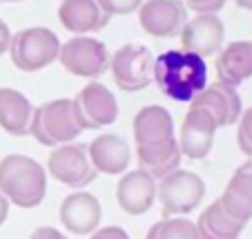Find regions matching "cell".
Returning a JSON list of instances; mask_svg holds the SVG:
<instances>
[{"label":"cell","instance_id":"cell-20","mask_svg":"<svg viewBox=\"0 0 252 239\" xmlns=\"http://www.w3.org/2000/svg\"><path fill=\"white\" fill-rule=\"evenodd\" d=\"M33 105L23 92L14 87H0V128L11 137L29 134Z\"/></svg>","mask_w":252,"mask_h":239},{"label":"cell","instance_id":"cell-9","mask_svg":"<svg viewBox=\"0 0 252 239\" xmlns=\"http://www.w3.org/2000/svg\"><path fill=\"white\" fill-rule=\"evenodd\" d=\"M188 20L190 16L183 0H143L138 7V23L154 38L181 36Z\"/></svg>","mask_w":252,"mask_h":239},{"label":"cell","instance_id":"cell-7","mask_svg":"<svg viewBox=\"0 0 252 239\" xmlns=\"http://www.w3.org/2000/svg\"><path fill=\"white\" fill-rule=\"evenodd\" d=\"M47 172L71 190H83L98 177L85 143H65L54 148L47 159Z\"/></svg>","mask_w":252,"mask_h":239},{"label":"cell","instance_id":"cell-22","mask_svg":"<svg viewBox=\"0 0 252 239\" xmlns=\"http://www.w3.org/2000/svg\"><path fill=\"white\" fill-rule=\"evenodd\" d=\"M181 150L176 139L167 141L152 148H136V161L143 172H148L154 181H161L163 177L172 174L181 168Z\"/></svg>","mask_w":252,"mask_h":239},{"label":"cell","instance_id":"cell-13","mask_svg":"<svg viewBox=\"0 0 252 239\" xmlns=\"http://www.w3.org/2000/svg\"><path fill=\"white\" fill-rule=\"evenodd\" d=\"M190 107H201V110H205L214 119L217 128L234 125L243 112L241 96H239L237 87H230L219 81L208 85L201 94H196L194 99H192Z\"/></svg>","mask_w":252,"mask_h":239},{"label":"cell","instance_id":"cell-29","mask_svg":"<svg viewBox=\"0 0 252 239\" xmlns=\"http://www.w3.org/2000/svg\"><path fill=\"white\" fill-rule=\"evenodd\" d=\"M29 239H69V237H65L61 230L52 228V226H38V228L29 235Z\"/></svg>","mask_w":252,"mask_h":239},{"label":"cell","instance_id":"cell-19","mask_svg":"<svg viewBox=\"0 0 252 239\" xmlns=\"http://www.w3.org/2000/svg\"><path fill=\"white\" fill-rule=\"evenodd\" d=\"M217 76L219 83L239 87L252 76V40H234L221 47L217 56Z\"/></svg>","mask_w":252,"mask_h":239},{"label":"cell","instance_id":"cell-17","mask_svg":"<svg viewBox=\"0 0 252 239\" xmlns=\"http://www.w3.org/2000/svg\"><path fill=\"white\" fill-rule=\"evenodd\" d=\"M40 121L47 132V137L54 141V145H65L74 143L76 137H81V125L76 121V112H74V103L71 99H56L49 101L45 105H38Z\"/></svg>","mask_w":252,"mask_h":239},{"label":"cell","instance_id":"cell-2","mask_svg":"<svg viewBox=\"0 0 252 239\" xmlns=\"http://www.w3.org/2000/svg\"><path fill=\"white\" fill-rule=\"evenodd\" d=\"M0 192L18 208H36L47 195V172L27 154L0 159Z\"/></svg>","mask_w":252,"mask_h":239},{"label":"cell","instance_id":"cell-14","mask_svg":"<svg viewBox=\"0 0 252 239\" xmlns=\"http://www.w3.org/2000/svg\"><path fill=\"white\" fill-rule=\"evenodd\" d=\"M116 201L127 215H145L157 201V181L141 168L127 170L116 186Z\"/></svg>","mask_w":252,"mask_h":239},{"label":"cell","instance_id":"cell-12","mask_svg":"<svg viewBox=\"0 0 252 239\" xmlns=\"http://www.w3.org/2000/svg\"><path fill=\"white\" fill-rule=\"evenodd\" d=\"M58 215H61V224L65 226L67 233L85 237V235L98 230L103 208H100V201L96 199V195L87 190H74L63 199Z\"/></svg>","mask_w":252,"mask_h":239},{"label":"cell","instance_id":"cell-11","mask_svg":"<svg viewBox=\"0 0 252 239\" xmlns=\"http://www.w3.org/2000/svg\"><path fill=\"white\" fill-rule=\"evenodd\" d=\"M225 27L217 14H196L186 23L181 32V49L192 52L205 61L208 56L219 54L223 47Z\"/></svg>","mask_w":252,"mask_h":239},{"label":"cell","instance_id":"cell-27","mask_svg":"<svg viewBox=\"0 0 252 239\" xmlns=\"http://www.w3.org/2000/svg\"><path fill=\"white\" fill-rule=\"evenodd\" d=\"M183 2L196 14H217L225 5V0H183Z\"/></svg>","mask_w":252,"mask_h":239},{"label":"cell","instance_id":"cell-28","mask_svg":"<svg viewBox=\"0 0 252 239\" xmlns=\"http://www.w3.org/2000/svg\"><path fill=\"white\" fill-rule=\"evenodd\" d=\"M90 239H129V235L121 226H103L96 233H92Z\"/></svg>","mask_w":252,"mask_h":239},{"label":"cell","instance_id":"cell-8","mask_svg":"<svg viewBox=\"0 0 252 239\" xmlns=\"http://www.w3.org/2000/svg\"><path fill=\"white\" fill-rule=\"evenodd\" d=\"M81 130H100L119 119V103L103 83H87L76 99H71Z\"/></svg>","mask_w":252,"mask_h":239},{"label":"cell","instance_id":"cell-3","mask_svg":"<svg viewBox=\"0 0 252 239\" xmlns=\"http://www.w3.org/2000/svg\"><path fill=\"white\" fill-rule=\"evenodd\" d=\"M61 45L49 27H27L11 36L9 54L20 72H40L58 58Z\"/></svg>","mask_w":252,"mask_h":239},{"label":"cell","instance_id":"cell-6","mask_svg":"<svg viewBox=\"0 0 252 239\" xmlns=\"http://www.w3.org/2000/svg\"><path fill=\"white\" fill-rule=\"evenodd\" d=\"M110 58L112 56L103 40L92 36H74L61 45V54H58V61L67 72L90 81L103 76L110 69Z\"/></svg>","mask_w":252,"mask_h":239},{"label":"cell","instance_id":"cell-15","mask_svg":"<svg viewBox=\"0 0 252 239\" xmlns=\"http://www.w3.org/2000/svg\"><path fill=\"white\" fill-rule=\"evenodd\" d=\"M136 148H152L176 139L172 114L163 105H145L136 112L132 123Z\"/></svg>","mask_w":252,"mask_h":239},{"label":"cell","instance_id":"cell-21","mask_svg":"<svg viewBox=\"0 0 252 239\" xmlns=\"http://www.w3.org/2000/svg\"><path fill=\"white\" fill-rule=\"evenodd\" d=\"M219 204L234 221L246 226L252 219V174L237 168V172L230 177Z\"/></svg>","mask_w":252,"mask_h":239},{"label":"cell","instance_id":"cell-34","mask_svg":"<svg viewBox=\"0 0 252 239\" xmlns=\"http://www.w3.org/2000/svg\"><path fill=\"white\" fill-rule=\"evenodd\" d=\"M7 2H20V0H7Z\"/></svg>","mask_w":252,"mask_h":239},{"label":"cell","instance_id":"cell-10","mask_svg":"<svg viewBox=\"0 0 252 239\" xmlns=\"http://www.w3.org/2000/svg\"><path fill=\"white\" fill-rule=\"evenodd\" d=\"M217 130L219 128L208 112L201 107H190L181 125V137H176L181 157L190 161H203L214 145Z\"/></svg>","mask_w":252,"mask_h":239},{"label":"cell","instance_id":"cell-1","mask_svg":"<svg viewBox=\"0 0 252 239\" xmlns=\"http://www.w3.org/2000/svg\"><path fill=\"white\" fill-rule=\"evenodd\" d=\"M154 83L167 99L192 103L208 87V67L203 58L192 52L165 49L154 58Z\"/></svg>","mask_w":252,"mask_h":239},{"label":"cell","instance_id":"cell-32","mask_svg":"<svg viewBox=\"0 0 252 239\" xmlns=\"http://www.w3.org/2000/svg\"><path fill=\"white\" fill-rule=\"evenodd\" d=\"M239 7H243V9H248V11H252V0H234Z\"/></svg>","mask_w":252,"mask_h":239},{"label":"cell","instance_id":"cell-18","mask_svg":"<svg viewBox=\"0 0 252 239\" xmlns=\"http://www.w3.org/2000/svg\"><path fill=\"white\" fill-rule=\"evenodd\" d=\"M58 18L67 32L87 36L110 23V16L98 7L96 0H63L58 7Z\"/></svg>","mask_w":252,"mask_h":239},{"label":"cell","instance_id":"cell-5","mask_svg":"<svg viewBox=\"0 0 252 239\" xmlns=\"http://www.w3.org/2000/svg\"><path fill=\"white\" fill-rule=\"evenodd\" d=\"M110 72L123 92H141L154 81V56L145 45H123L112 54Z\"/></svg>","mask_w":252,"mask_h":239},{"label":"cell","instance_id":"cell-24","mask_svg":"<svg viewBox=\"0 0 252 239\" xmlns=\"http://www.w3.org/2000/svg\"><path fill=\"white\" fill-rule=\"evenodd\" d=\"M145 239H199L196 224L186 217H163L150 226Z\"/></svg>","mask_w":252,"mask_h":239},{"label":"cell","instance_id":"cell-4","mask_svg":"<svg viewBox=\"0 0 252 239\" xmlns=\"http://www.w3.org/2000/svg\"><path fill=\"white\" fill-rule=\"evenodd\" d=\"M205 197V181L190 170H174L157 181V199L163 217H183L201 206Z\"/></svg>","mask_w":252,"mask_h":239},{"label":"cell","instance_id":"cell-25","mask_svg":"<svg viewBox=\"0 0 252 239\" xmlns=\"http://www.w3.org/2000/svg\"><path fill=\"white\" fill-rule=\"evenodd\" d=\"M237 143L248 159H252V107L241 112L239 116V130H237Z\"/></svg>","mask_w":252,"mask_h":239},{"label":"cell","instance_id":"cell-23","mask_svg":"<svg viewBox=\"0 0 252 239\" xmlns=\"http://www.w3.org/2000/svg\"><path fill=\"white\" fill-rule=\"evenodd\" d=\"M246 226L234 221L228 212L221 208L219 199L212 201L196 221L199 239H239Z\"/></svg>","mask_w":252,"mask_h":239},{"label":"cell","instance_id":"cell-30","mask_svg":"<svg viewBox=\"0 0 252 239\" xmlns=\"http://www.w3.org/2000/svg\"><path fill=\"white\" fill-rule=\"evenodd\" d=\"M11 29H9V25L5 23V20L0 18V56L5 52H9V45H11Z\"/></svg>","mask_w":252,"mask_h":239},{"label":"cell","instance_id":"cell-31","mask_svg":"<svg viewBox=\"0 0 252 239\" xmlns=\"http://www.w3.org/2000/svg\"><path fill=\"white\" fill-rule=\"evenodd\" d=\"M9 206H11V204L7 201V197L0 192V226L5 224L7 217H9Z\"/></svg>","mask_w":252,"mask_h":239},{"label":"cell","instance_id":"cell-16","mask_svg":"<svg viewBox=\"0 0 252 239\" xmlns=\"http://www.w3.org/2000/svg\"><path fill=\"white\" fill-rule=\"evenodd\" d=\"M87 154L98 174H123L132 161V150L121 134H100L87 145Z\"/></svg>","mask_w":252,"mask_h":239},{"label":"cell","instance_id":"cell-33","mask_svg":"<svg viewBox=\"0 0 252 239\" xmlns=\"http://www.w3.org/2000/svg\"><path fill=\"white\" fill-rule=\"evenodd\" d=\"M239 168H241V170H246V172H250V174H252V159H248V161L243 163V166H239Z\"/></svg>","mask_w":252,"mask_h":239},{"label":"cell","instance_id":"cell-26","mask_svg":"<svg viewBox=\"0 0 252 239\" xmlns=\"http://www.w3.org/2000/svg\"><path fill=\"white\" fill-rule=\"evenodd\" d=\"M98 7L110 16H127L138 11V7L143 5V0H96Z\"/></svg>","mask_w":252,"mask_h":239}]
</instances>
